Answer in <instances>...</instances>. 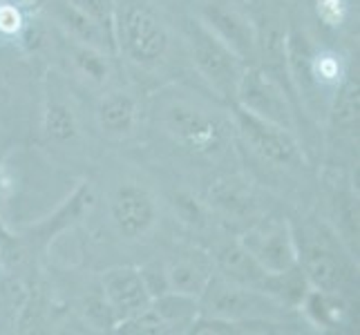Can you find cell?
Masks as SVG:
<instances>
[{
	"mask_svg": "<svg viewBox=\"0 0 360 335\" xmlns=\"http://www.w3.org/2000/svg\"><path fill=\"white\" fill-rule=\"evenodd\" d=\"M287 304H282L273 295L224 280L217 272L200 295V315L226 324V333L231 327H248L259 322L269 324L271 320L287 313Z\"/></svg>",
	"mask_w": 360,
	"mask_h": 335,
	"instance_id": "1",
	"label": "cell"
},
{
	"mask_svg": "<svg viewBox=\"0 0 360 335\" xmlns=\"http://www.w3.org/2000/svg\"><path fill=\"white\" fill-rule=\"evenodd\" d=\"M157 119L172 141L195 155H215L226 139V123L200 101L186 94H161Z\"/></svg>",
	"mask_w": 360,
	"mask_h": 335,
	"instance_id": "2",
	"label": "cell"
},
{
	"mask_svg": "<svg viewBox=\"0 0 360 335\" xmlns=\"http://www.w3.org/2000/svg\"><path fill=\"white\" fill-rule=\"evenodd\" d=\"M117 52L136 65H157L168 54L170 34L148 0H115Z\"/></svg>",
	"mask_w": 360,
	"mask_h": 335,
	"instance_id": "3",
	"label": "cell"
},
{
	"mask_svg": "<svg viewBox=\"0 0 360 335\" xmlns=\"http://www.w3.org/2000/svg\"><path fill=\"white\" fill-rule=\"evenodd\" d=\"M186 39H188L195 70L217 94L233 103L248 65L202 20H188Z\"/></svg>",
	"mask_w": 360,
	"mask_h": 335,
	"instance_id": "4",
	"label": "cell"
},
{
	"mask_svg": "<svg viewBox=\"0 0 360 335\" xmlns=\"http://www.w3.org/2000/svg\"><path fill=\"white\" fill-rule=\"evenodd\" d=\"M231 112L233 123L242 134V139L264 164L276 168H291L300 164V147H297L291 130L257 117L238 103H231Z\"/></svg>",
	"mask_w": 360,
	"mask_h": 335,
	"instance_id": "5",
	"label": "cell"
},
{
	"mask_svg": "<svg viewBox=\"0 0 360 335\" xmlns=\"http://www.w3.org/2000/svg\"><path fill=\"white\" fill-rule=\"evenodd\" d=\"M244 110L262 117L271 123L293 130V112L289 96L276 77H271L262 67H246L235 101Z\"/></svg>",
	"mask_w": 360,
	"mask_h": 335,
	"instance_id": "6",
	"label": "cell"
},
{
	"mask_svg": "<svg viewBox=\"0 0 360 335\" xmlns=\"http://www.w3.org/2000/svg\"><path fill=\"white\" fill-rule=\"evenodd\" d=\"M240 239L269 275H282L297 266V242L287 221L264 219Z\"/></svg>",
	"mask_w": 360,
	"mask_h": 335,
	"instance_id": "7",
	"label": "cell"
},
{
	"mask_svg": "<svg viewBox=\"0 0 360 335\" xmlns=\"http://www.w3.org/2000/svg\"><path fill=\"white\" fill-rule=\"evenodd\" d=\"M200 20L215 36H219L246 65L257 60V32L242 11L221 0H208L202 7Z\"/></svg>",
	"mask_w": 360,
	"mask_h": 335,
	"instance_id": "8",
	"label": "cell"
},
{
	"mask_svg": "<svg viewBox=\"0 0 360 335\" xmlns=\"http://www.w3.org/2000/svg\"><path fill=\"white\" fill-rule=\"evenodd\" d=\"M101 291L105 304L112 311L115 324L134 313H139L153 300L143 284L139 268H130V266L105 270L101 277Z\"/></svg>",
	"mask_w": 360,
	"mask_h": 335,
	"instance_id": "9",
	"label": "cell"
},
{
	"mask_svg": "<svg viewBox=\"0 0 360 335\" xmlns=\"http://www.w3.org/2000/svg\"><path fill=\"white\" fill-rule=\"evenodd\" d=\"M112 219L117 230L126 239H139L155 226L157 221V204L153 195L141 185L126 183L115 192L112 204Z\"/></svg>",
	"mask_w": 360,
	"mask_h": 335,
	"instance_id": "10",
	"label": "cell"
},
{
	"mask_svg": "<svg viewBox=\"0 0 360 335\" xmlns=\"http://www.w3.org/2000/svg\"><path fill=\"white\" fill-rule=\"evenodd\" d=\"M297 266L309 284V289L325 291V293H340L349 280L342 259L336 255L333 248L325 242H309L302 251L297 248Z\"/></svg>",
	"mask_w": 360,
	"mask_h": 335,
	"instance_id": "11",
	"label": "cell"
},
{
	"mask_svg": "<svg viewBox=\"0 0 360 335\" xmlns=\"http://www.w3.org/2000/svg\"><path fill=\"white\" fill-rule=\"evenodd\" d=\"M47 11L52 20L65 32L70 41L90 45L108 54H117V41L108 29H103L94 18H90L83 9L72 5L70 0H49Z\"/></svg>",
	"mask_w": 360,
	"mask_h": 335,
	"instance_id": "12",
	"label": "cell"
},
{
	"mask_svg": "<svg viewBox=\"0 0 360 335\" xmlns=\"http://www.w3.org/2000/svg\"><path fill=\"white\" fill-rule=\"evenodd\" d=\"M215 272L224 280H231L242 287H251L264 291L269 272L257 264V259L248 253V248L242 244V239H224L215 246L213 255ZM266 293V291H264Z\"/></svg>",
	"mask_w": 360,
	"mask_h": 335,
	"instance_id": "13",
	"label": "cell"
},
{
	"mask_svg": "<svg viewBox=\"0 0 360 335\" xmlns=\"http://www.w3.org/2000/svg\"><path fill=\"white\" fill-rule=\"evenodd\" d=\"M166 275L172 293H181L200 300L210 277L215 275V266L210 255L202 251H184L166 264Z\"/></svg>",
	"mask_w": 360,
	"mask_h": 335,
	"instance_id": "14",
	"label": "cell"
},
{
	"mask_svg": "<svg viewBox=\"0 0 360 335\" xmlns=\"http://www.w3.org/2000/svg\"><path fill=\"white\" fill-rule=\"evenodd\" d=\"M139 107L128 92H108L96 107V121L101 130L110 136H128L132 134Z\"/></svg>",
	"mask_w": 360,
	"mask_h": 335,
	"instance_id": "15",
	"label": "cell"
},
{
	"mask_svg": "<svg viewBox=\"0 0 360 335\" xmlns=\"http://www.w3.org/2000/svg\"><path fill=\"white\" fill-rule=\"evenodd\" d=\"M210 204L229 219L244 221L248 217H253L255 213V202L251 190L246 188L244 181L240 179H219L213 188H210Z\"/></svg>",
	"mask_w": 360,
	"mask_h": 335,
	"instance_id": "16",
	"label": "cell"
},
{
	"mask_svg": "<svg viewBox=\"0 0 360 335\" xmlns=\"http://www.w3.org/2000/svg\"><path fill=\"white\" fill-rule=\"evenodd\" d=\"M155 311L161 315L168 333L172 331H191L195 320L200 317V300L197 297H188L181 293H164L150 300Z\"/></svg>",
	"mask_w": 360,
	"mask_h": 335,
	"instance_id": "17",
	"label": "cell"
},
{
	"mask_svg": "<svg viewBox=\"0 0 360 335\" xmlns=\"http://www.w3.org/2000/svg\"><path fill=\"white\" fill-rule=\"evenodd\" d=\"M68 60L72 70L77 72L85 83L105 85L110 79V54L101 52V49L72 41L68 47Z\"/></svg>",
	"mask_w": 360,
	"mask_h": 335,
	"instance_id": "18",
	"label": "cell"
},
{
	"mask_svg": "<svg viewBox=\"0 0 360 335\" xmlns=\"http://www.w3.org/2000/svg\"><path fill=\"white\" fill-rule=\"evenodd\" d=\"M302 302H304L307 313L322 327H338L347 313V306L338 293H325V291L311 289V291H307Z\"/></svg>",
	"mask_w": 360,
	"mask_h": 335,
	"instance_id": "19",
	"label": "cell"
},
{
	"mask_svg": "<svg viewBox=\"0 0 360 335\" xmlns=\"http://www.w3.org/2000/svg\"><path fill=\"white\" fill-rule=\"evenodd\" d=\"M45 132L52 141H72L79 134L77 114L65 103H52L45 112Z\"/></svg>",
	"mask_w": 360,
	"mask_h": 335,
	"instance_id": "20",
	"label": "cell"
},
{
	"mask_svg": "<svg viewBox=\"0 0 360 335\" xmlns=\"http://www.w3.org/2000/svg\"><path fill=\"white\" fill-rule=\"evenodd\" d=\"M331 119L338 128H354L358 123V83L347 81L338 88Z\"/></svg>",
	"mask_w": 360,
	"mask_h": 335,
	"instance_id": "21",
	"label": "cell"
},
{
	"mask_svg": "<svg viewBox=\"0 0 360 335\" xmlns=\"http://www.w3.org/2000/svg\"><path fill=\"white\" fill-rule=\"evenodd\" d=\"M115 36V0H70Z\"/></svg>",
	"mask_w": 360,
	"mask_h": 335,
	"instance_id": "22",
	"label": "cell"
},
{
	"mask_svg": "<svg viewBox=\"0 0 360 335\" xmlns=\"http://www.w3.org/2000/svg\"><path fill=\"white\" fill-rule=\"evenodd\" d=\"M141 277H143V284L150 297H157V295H164L170 291L168 287V275H166V264L164 262H153L143 268H139Z\"/></svg>",
	"mask_w": 360,
	"mask_h": 335,
	"instance_id": "23",
	"label": "cell"
},
{
	"mask_svg": "<svg viewBox=\"0 0 360 335\" xmlns=\"http://www.w3.org/2000/svg\"><path fill=\"white\" fill-rule=\"evenodd\" d=\"M347 0H316V14L327 27H340L347 18Z\"/></svg>",
	"mask_w": 360,
	"mask_h": 335,
	"instance_id": "24",
	"label": "cell"
},
{
	"mask_svg": "<svg viewBox=\"0 0 360 335\" xmlns=\"http://www.w3.org/2000/svg\"><path fill=\"white\" fill-rule=\"evenodd\" d=\"M22 27V16L14 5H0V32L7 36L18 34Z\"/></svg>",
	"mask_w": 360,
	"mask_h": 335,
	"instance_id": "25",
	"label": "cell"
}]
</instances>
